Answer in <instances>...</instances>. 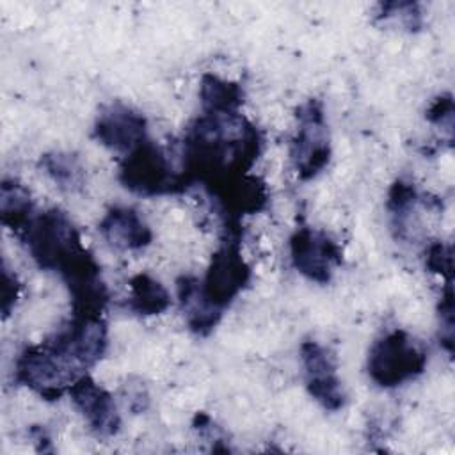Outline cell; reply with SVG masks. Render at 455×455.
<instances>
[{"label":"cell","instance_id":"1","mask_svg":"<svg viewBox=\"0 0 455 455\" xmlns=\"http://www.w3.org/2000/svg\"><path fill=\"white\" fill-rule=\"evenodd\" d=\"M238 235L228 231V238L213 252L206 275L196 288L199 304L217 320H220L224 309L242 293L251 279V267L242 256Z\"/></svg>","mask_w":455,"mask_h":455},{"label":"cell","instance_id":"2","mask_svg":"<svg viewBox=\"0 0 455 455\" xmlns=\"http://www.w3.org/2000/svg\"><path fill=\"white\" fill-rule=\"evenodd\" d=\"M119 181L133 194L153 197L187 190L181 171H174L167 155L149 139L124 155L119 165Z\"/></svg>","mask_w":455,"mask_h":455},{"label":"cell","instance_id":"3","mask_svg":"<svg viewBox=\"0 0 455 455\" xmlns=\"http://www.w3.org/2000/svg\"><path fill=\"white\" fill-rule=\"evenodd\" d=\"M427 354L402 329L379 338L368 352V375L380 387H396L425 371Z\"/></svg>","mask_w":455,"mask_h":455},{"label":"cell","instance_id":"4","mask_svg":"<svg viewBox=\"0 0 455 455\" xmlns=\"http://www.w3.org/2000/svg\"><path fill=\"white\" fill-rule=\"evenodd\" d=\"M297 130L290 142V158L297 176L304 181L316 178L331 160L329 130L323 105L311 98L297 108Z\"/></svg>","mask_w":455,"mask_h":455},{"label":"cell","instance_id":"5","mask_svg":"<svg viewBox=\"0 0 455 455\" xmlns=\"http://www.w3.org/2000/svg\"><path fill=\"white\" fill-rule=\"evenodd\" d=\"M14 379L46 400H59L80 377L55 352L41 343L27 347L20 354Z\"/></svg>","mask_w":455,"mask_h":455},{"label":"cell","instance_id":"6","mask_svg":"<svg viewBox=\"0 0 455 455\" xmlns=\"http://www.w3.org/2000/svg\"><path fill=\"white\" fill-rule=\"evenodd\" d=\"M290 258L306 279L327 284L334 268L341 265V249L325 231L300 226L290 238Z\"/></svg>","mask_w":455,"mask_h":455},{"label":"cell","instance_id":"7","mask_svg":"<svg viewBox=\"0 0 455 455\" xmlns=\"http://www.w3.org/2000/svg\"><path fill=\"white\" fill-rule=\"evenodd\" d=\"M306 389L325 411H339L345 405V391L336 373V357L318 341L307 339L300 345Z\"/></svg>","mask_w":455,"mask_h":455},{"label":"cell","instance_id":"8","mask_svg":"<svg viewBox=\"0 0 455 455\" xmlns=\"http://www.w3.org/2000/svg\"><path fill=\"white\" fill-rule=\"evenodd\" d=\"M146 117L135 108L116 101L100 110L92 126V137L105 148L128 155L146 137Z\"/></svg>","mask_w":455,"mask_h":455},{"label":"cell","instance_id":"9","mask_svg":"<svg viewBox=\"0 0 455 455\" xmlns=\"http://www.w3.org/2000/svg\"><path fill=\"white\" fill-rule=\"evenodd\" d=\"M71 402L98 437H112L119 432L121 418L112 395L96 384L87 373L69 387Z\"/></svg>","mask_w":455,"mask_h":455},{"label":"cell","instance_id":"10","mask_svg":"<svg viewBox=\"0 0 455 455\" xmlns=\"http://www.w3.org/2000/svg\"><path fill=\"white\" fill-rule=\"evenodd\" d=\"M103 238L121 251H140L153 240V233L137 210L130 206H112L98 224Z\"/></svg>","mask_w":455,"mask_h":455},{"label":"cell","instance_id":"11","mask_svg":"<svg viewBox=\"0 0 455 455\" xmlns=\"http://www.w3.org/2000/svg\"><path fill=\"white\" fill-rule=\"evenodd\" d=\"M199 100L206 114H238L243 103V91L236 82L206 73L201 78Z\"/></svg>","mask_w":455,"mask_h":455},{"label":"cell","instance_id":"12","mask_svg":"<svg viewBox=\"0 0 455 455\" xmlns=\"http://www.w3.org/2000/svg\"><path fill=\"white\" fill-rule=\"evenodd\" d=\"M126 306L135 315H160L169 309L171 295L160 281L148 274H137L130 279V297Z\"/></svg>","mask_w":455,"mask_h":455},{"label":"cell","instance_id":"13","mask_svg":"<svg viewBox=\"0 0 455 455\" xmlns=\"http://www.w3.org/2000/svg\"><path fill=\"white\" fill-rule=\"evenodd\" d=\"M30 192L16 180H4L0 187V219L2 224L20 235L32 220Z\"/></svg>","mask_w":455,"mask_h":455},{"label":"cell","instance_id":"14","mask_svg":"<svg viewBox=\"0 0 455 455\" xmlns=\"http://www.w3.org/2000/svg\"><path fill=\"white\" fill-rule=\"evenodd\" d=\"M44 172L57 183L59 188L66 192H78L85 183V171L73 153L52 151L44 153L39 160Z\"/></svg>","mask_w":455,"mask_h":455},{"label":"cell","instance_id":"15","mask_svg":"<svg viewBox=\"0 0 455 455\" xmlns=\"http://www.w3.org/2000/svg\"><path fill=\"white\" fill-rule=\"evenodd\" d=\"M418 192L412 183L396 180L387 194V212L393 220V228L396 229L400 238H405L407 235V224L411 219V212L414 210V204L418 203Z\"/></svg>","mask_w":455,"mask_h":455},{"label":"cell","instance_id":"16","mask_svg":"<svg viewBox=\"0 0 455 455\" xmlns=\"http://www.w3.org/2000/svg\"><path fill=\"white\" fill-rule=\"evenodd\" d=\"M377 20L395 23L409 32H418L423 27V14L416 2H386L377 5Z\"/></svg>","mask_w":455,"mask_h":455},{"label":"cell","instance_id":"17","mask_svg":"<svg viewBox=\"0 0 455 455\" xmlns=\"http://www.w3.org/2000/svg\"><path fill=\"white\" fill-rule=\"evenodd\" d=\"M425 265L430 272L439 274L446 283L453 281V252L451 247L443 242H434L427 249Z\"/></svg>","mask_w":455,"mask_h":455},{"label":"cell","instance_id":"18","mask_svg":"<svg viewBox=\"0 0 455 455\" xmlns=\"http://www.w3.org/2000/svg\"><path fill=\"white\" fill-rule=\"evenodd\" d=\"M439 329H441V345L448 350V354L453 352V288L451 283H446L443 299L439 302Z\"/></svg>","mask_w":455,"mask_h":455},{"label":"cell","instance_id":"19","mask_svg":"<svg viewBox=\"0 0 455 455\" xmlns=\"http://www.w3.org/2000/svg\"><path fill=\"white\" fill-rule=\"evenodd\" d=\"M453 112H455V108H453L451 94H441L427 108V119L432 124L444 128L450 133V137H451V132H453Z\"/></svg>","mask_w":455,"mask_h":455},{"label":"cell","instance_id":"20","mask_svg":"<svg viewBox=\"0 0 455 455\" xmlns=\"http://www.w3.org/2000/svg\"><path fill=\"white\" fill-rule=\"evenodd\" d=\"M16 299H18L16 277L11 275L9 270L4 267V284H2V311H4V316L9 315Z\"/></svg>","mask_w":455,"mask_h":455}]
</instances>
